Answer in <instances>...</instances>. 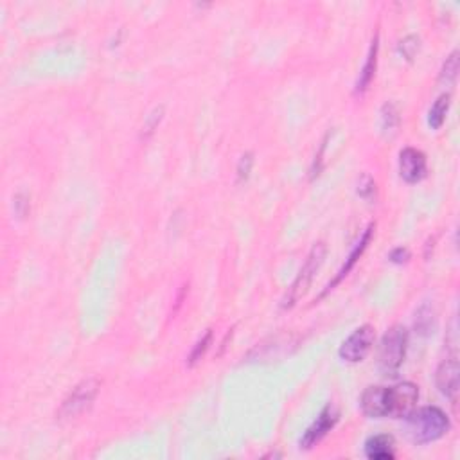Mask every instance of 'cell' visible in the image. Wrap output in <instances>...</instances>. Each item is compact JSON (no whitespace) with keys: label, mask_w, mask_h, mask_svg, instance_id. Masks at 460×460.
I'll return each mask as SVG.
<instances>
[{"label":"cell","mask_w":460,"mask_h":460,"mask_svg":"<svg viewBox=\"0 0 460 460\" xmlns=\"http://www.w3.org/2000/svg\"><path fill=\"white\" fill-rule=\"evenodd\" d=\"M405 431L414 444H430L442 439L449 431L448 415L437 407H423L405 415Z\"/></svg>","instance_id":"obj_1"},{"label":"cell","mask_w":460,"mask_h":460,"mask_svg":"<svg viewBox=\"0 0 460 460\" xmlns=\"http://www.w3.org/2000/svg\"><path fill=\"white\" fill-rule=\"evenodd\" d=\"M408 349V331L403 326H394L383 335L377 349V367L383 376L394 377L401 369Z\"/></svg>","instance_id":"obj_2"},{"label":"cell","mask_w":460,"mask_h":460,"mask_svg":"<svg viewBox=\"0 0 460 460\" xmlns=\"http://www.w3.org/2000/svg\"><path fill=\"white\" fill-rule=\"evenodd\" d=\"M326 253H328V246H326V243L320 241V243L313 245L311 252L307 253L306 263H304L302 268H300L299 275L295 277L293 284H291L290 290H288V293H286V297H284V300H282V307H284V309H290V307H293L295 304L299 302L304 295L307 293V290H309V286H311V282H313V279H315L316 272H319L320 266H322L323 261H326Z\"/></svg>","instance_id":"obj_3"},{"label":"cell","mask_w":460,"mask_h":460,"mask_svg":"<svg viewBox=\"0 0 460 460\" xmlns=\"http://www.w3.org/2000/svg\"><path fill=\"white\" fill-rule=\"evenodd\" d=\"M99 389L101 383L96 377H88V379L81 382L79 385H76L71 390V394L63 399L56 417L60 421H71V419H76L81 414H85L92 407V403L96 401Z\"/></svg>","instance_id":"obj_4"},{"label":"cell","mask_w":460,"mask_h":460,"mask_svg":"<svg viewBox=\"0 0 460 460\" xmlns=\"http://www.w3.org/2000/svg\"><path fill=\"white\" fill-rule=\"evenodd\" d=\"M374 340H376V329L369 323H365L361 328H358L353 335L349 336L347 340L340 345V358L347 363H360L365 358L369 356L372 351Z\"/></svg>","instance_id":"obj_5"},{"label":"cell","mask_w":460,"mask_h":460,"mask_svg":"<svg viewBox=\"0 0 460 460\" xmlns=\"http://www.w3.org/2000/svg\"><path fill=\"white\" fill-rule=\"evenodd\" d=\"M419 401V386L410 382L389 386V414L386 417L403 419L410 414Z\"/></svg>","instance_id":"obj_6"},{"label":"cell","mask_w":460,"mask_h":460,"mask_svg":"<svg viewBox=\"0 0 460 460\" xmlns=\"http://www.w3.org/2000/svg\"><path fill=\"white\" fill-rule=\"evenodd\" d=\"M338 417H340V414H338V410L333 405H328V407L323 408L319 417L315 419V423L304 431L302 439L299 442L300 449H311L313 446H316L335 428V424L338 423Z\"/></svg>","instance_id":"obj_7"},{"label":"cell","mask_w":460,"mask_h":460,"mask_svg":"<svg viewBox=\"0 0 460 460\" xmlns=\"http://www.w3.org/2000/svg\"><path fill=\"white\" fill-rule=\"evenodd\" d=\"M435 383L444 398H448L453 403L456 401L460 386V365L455 356L440 361L439 369L435 372Z\"/></svg>","instance_id":"obj_8"},{"label":"cell","mask_w":460,"mask_h":460,"mask_svg":"<svg viewBox=\"0 0 460 460\" xmlns=\"http://www.w3.org/2000/svg\"><path fill=\"white\" fill-rule=\"evenodd\" d=\"M399 174L407 183H417L426 176V155L415 148H405L399 153Z\"/></svg>","instance_id":"obj_9"},{"label":"cell","mask_w":460,"mask_h":460,"mask_svg":"<svg viewBox=\"0 0 460 460\" xmlns=\"http://www.w3.org/2000/svg\"><path fill=\"white\" fill-rule=\"evenodd\" d=\"M363 415L370 419H383L389 414V386H367L360 398Z\"/></svg>","instance_id":"obj_10"},{"label":"cell","mask_w":460,"mask_h":460,"mask_svg":"<svg viewBox=\"0 0 460 460\" xmlns=\"http://www.w3.org/2000/svg\"><path fill=\"white\" fill-rule=\"evenodd\" d=\"M365 455L370 460H392L396 456L394 437L386 433L370 437L365 442Z\"/></svg>","instance_id":"obj_11"},{"label":"cell","mask_w":460,"mask_h":460,"mask_svg":"<svg viewBox=\"0 0 460 460\" xmlns=\"http://www.w3.org/2000/svg\"><path fill=\"white\" fill-rule=\"evenodd\" d=\"M372 232H374V225H370V227L367 228V230H365L363 236H361V239H360V243H358L356 249H354L353 252H351V256L347 257V263H345V265H344V268H342L340 272H338V275H336V277H335V281H333L331 284H329L328 290L323 291V295L328 293L329 290H333V288H335L336 284H338V282H340L342 279H344L345 275H347L349 272H351V270H353V266L356 265V261L361 257V253L365 252V249H367V245H369L370 237H372Z\"/></svg>","instance_id":"obj_12"},{"label":"cell","mask_w":460,"mask_h":460,"mask_svg":"<svg viewBox=\"0 0 460 460\" xmlns=\"http://www.w3.org/2000/svg\"><path fill=\"white\" fill-rule=\"evenodd\" d=\"M377 47H379V46H377V34H376L372 46H370L369 56H367V62H365L363 69H361V72H360V78H358L356 94H363V92L369 88L370 81H372L374 72H376V63H377Z\"/></svg>","instance_id":"obj_13"},{"label":"cell","mask_w":460,"mask_h":460,"mask_svg":"<svg viewBox=\"0 0 460 460\" xmlns=\"http://www.w3.org/2000/svg\"><path fill=\"white\" fill-rule=\"evenodd\" d=\"M449 104H452V97H449V94H442V96L433 103V106L430 108V113H428V123H430L431 128L439 130L440 126L444 125L446 116H448Z\"/></svg>","instance_id":"obj_14"},{"label":"cell","mask_w":460,"mask_h":460,"mask_svg":"<svg viewBox=\"0 0 460 460\" xmlns=\"http://www.w3.org/2000/svg\"><path fill=\"white\" fill-rule=\"evenodd\" d=\"M414 326L419 335H430V333H433V329H435V313H433V309L428 304L419 307V311L415 313Z\"/></svg>","instance_id":"obj_15"},{"label":"cell","mask_w":460,"mask_h":460,"mask_svg":"<svg viewBox=\"0 0 460 460\" xmlns=\"http://www.w3.org/2000/svg\"><path fill=\"white\" fill-rule=\"evenodd\" d=\"M456 76H459V50H453L448 58H446V62H444L439 81L442 85H446V87H452L456 81Z\"/></svg>","instance_id":"obj_16"},{"label":"cell","mask_w":460,"mask_h":460,"mask_svg":"<svg viewBox=\"0 0 460 460\" xmlns=\"http://www.w3.org/2000/svg\"><path fill=\"white\" fill-rule=\"evenodd\" d=\"M211 342H212V331L209 329V331L205 333V335L202 336L198 342H196V345L193 347L191 354H189V361H187V363L191 365V367L193 365L198 363V361L205 356V353L209 351V347H211Z\"/></svg>","instance_id":"obj_17"},{"label":"cell","mask_w":460,"mask_h":460,"mask_svg":"<svg viewBox=\"0 0 460 460\" xmlns=\"http://www.w3.org/2000/svg\"><path fill=\"white\" fill-rule=\"evenodd\" d=\"M399 125V116L398 110L392 103H386L382 110V128L385 133H392L396 132Z\"/></svg>","instance_id":"obj_18"},{"label":"cell","mask_w":460,"mask_h":460,"mask_svg":"<svg viewBox=\"0 0 460 460\" xmlns=\"http://www.w3.org/2000/svg\"><path fill=\"white\" fill-rule=\"evenodd\" d=\"M358 195L365 200H372L376 196V182L370 179L369 174H363L358 182Z\"/></svg>","instance_id":"obj_19"},{"label":"cell","mask_w":460,"mask_h":460,"mask_svg":"<svg viewBox=\"0 0 460 460\" xmlns=\"http://www.w3.org/2000/svg\"><path fill=\"white\" fill-rule=\"evenodd\" d=\"M252 166H253V155L252 153L243 155L239 160V164H237V180H239V182H245V180H249Z\"/></svg>","instance_id":"obj_20"},{"label":"cell","mask_w":460,"mask_h":460,"mask_svg":"<svg viewBox=\"0 0 460 460\" xmlns=\"http://www.w3.org/2000/svg\"><path fill=\"white\" fill-rule=\"evenodd\" d=\"M399 50H401V54L405 58L412 60L419 50V38L407 36L405 40H401V43H399Z\"/></svg>","instance_id":"obj_21"},{"label":"cell","mask_w":460,"mask_h":460,"mask_svg":"<svg viewBox=\"0 0 460 460\" xmlns=\"http://www.w3.org/2000/svg\"><path fill=\"white\" fill-rule=\"evenodd\" d=\"M162 113H164V106L157 108V110H155V112L151 113L150 120H148V123H146V125H144V128H142V130H144L146 137H148V135H151V133L155 132V128H157L158 123H160V120H162Z\"/></svg>","instance_id":"obj_22"},{"label":"cell","mask_w":460,"mask_h":460,"mask_svg":"<svg viewBox=\"0 0 460 460\" xmlns=\"http://www.w3.org/2000/svg\"><path fill=\"white\" fill-rule=\"evenodd\" d=\"M408 257H410V253H408L407 249H396L394 252L390 253V261L394 263H407Z\"/></svg>","instance_id":"obj_23"}]
</instances>
